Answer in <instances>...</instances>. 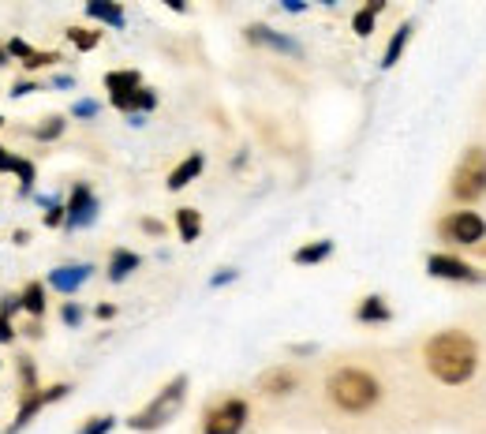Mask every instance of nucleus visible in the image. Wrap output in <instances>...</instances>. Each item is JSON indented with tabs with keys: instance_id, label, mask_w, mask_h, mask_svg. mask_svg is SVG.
Masks as SVG:
<instances>
[{
	"instance_id": "1",
	"label": "nucleus",
	"mask_w": 486,
	"mask_h": 434,
	"mask_svg": "<svg viewBox=\"0 0 486 434\" xmlns=\"http://www.w3.org/2000/svg\"><path fill=\"white\" fill-rule=\"evenodd\" d=\"M423 360H426V371L438 382H445V386H464L479 367V345L468 334H460V329H445V334L426 341Z\"/></svg>"
},
{
	"instance_id": "2",
	"label": "nucleus",
	"mask_w": 486,
	"mask_h": 434,
	"mask_svg": "<svg viewBox=\"0 0 486 434\" xmlns=\"http://www.w3.org/2000/svg\"><path fill=\"white\" fill-rule=\"evenodd\" d=\"M326 390H329V401H334L337 408H344V412H367V408H374L378 397H381L378 378L360 371V367L334 371L329 382H326Z\"/></svg>"
},
{
	"instance_id": "3",
	"label": "nucleus",
	"mask_w": 486,
	"mask_h": 434,
	"mask_svg": "<svg viewBox=\"0 0 486 434\" xmlns=\"http://www.w3.org/2000/svg\"><path fill=\"white\" fill-rule=\"evenodd\" d=\"M184 397H188V374H176L169 386L142 408V412H135L132 420H127V427H132V430H161L184 408Z\"/></svg>"
},
{
	"instance_id": "4",
	"label": "nucleus",
	"mask_w": 486,
	"mask_h": 434,
	"mask_svg": "<svg viewBox=\"0 0 486 434\" xmlns=\"http://www.w3.org/2000/svg\"><path fill=\"white\" fill-rule=\"evenodd\" d=\"M453 195L460 202H475L486 195V150L472 146L464 158H460L456 172H453Z\"/></svg>"
},
{
	"instance_id": "5",
	"label": "nucleus",
	"mask_w": 486,
	"mask_h": 434,
	"mask_svg": "<svg viewBox=\"0 0 486 434\" xmlns=\"http://www.w3.org/2000/svg\"><path fill=\"white\" fill-rule=\"evenodd\" d=\"M247 416H251L247 401L233 397V401L217 404L214 412L206 416V423H202V434H240V430H243V423H247Z\"/></svg>"
},
{
	"instance_id": "6",
	"label": "nucleus",
	"mask_w": 486,
	"mask_h": 434,
	"mask_svg": "<svg viewBox=\"0 0 486 434\" xmlns=\"http://www.w3.org/2000/svg\"><path fill=\"white\" fill-rule=\"evenodd\" d=\"M442 236L453 244H479L486 236V221L475 210H456L442 221Z\"/></svg>"
},
{
	"instance_id": "7",
	"label": "nucleus",
	"mask_w": 486,
	"mask_h": 434,
	"mask_svg": "<svg viewBox=\"0 0 486 434\" xmlns=\"http://www.w3.org/2000/svg\"><path fill=\"white\" fill-rule=\"evenodd\" d=\"M71 386H64V382H57V386H49V390H38V393H23V404H19V412H15V423L8 427V434H19L23 427H27L45 404H53L60 397H68Z\"/></svg>"
},
{
	"instance_id": "8",
	"label": "nucleus",
	"mask_w": 486,
	"mask_h": 434,
	"mask_svg": "<svg viewBox=\"0 0 486 434\" xmlns=\"http://www.w3.org/2000/svg\"><path fill=\"white\" fill-rule=\"evenodd\" d=\"M97 221V199L87 184H75L71 188V199H68V217H64V228H90Z\"/></svg>"
},
{
	"instance_id": "9",
	"label": "nucleus",
	"mask_w": 486,
	"mask_h": 434,
	"mask_svg": "<svg viewBox=\"0 0 486 434\" xmlns=\"http://www.w3.org/2000/svg\"><path fill=\"white\" fill-rule=\"evenodd\" d=\"M426 273L442 277V281H482L479 270H472L464 259H453V254H430L426 259Z\"/></svg>"
},
{
	"instance_id": "10",
	"label": "nucleus",
	"mask_w": 486,
	"mask_h": 434,
	"mask_svg": "<svg viewBox=\"0 0 486 434\" xmlns=\"http://www.w3.org/2000/svg\"><path fill=\"white\" fill-rule=\"evenodd\" d=\"M90 273H94V266H87V263H75V266H57L53 273H49V289H57V292L71 296V292H79V289L87 285Z\"/></svg>"
},
{
	"instance_id": "11",
	"label": "nucleus",
	"mask_w": 486,
	"mask_h": 434,
	"mask_svg": "<svg viewBox=\"0 0 486 434\" xmlns=\"http://www.w3.org/2000/svg\"><path fill=\"white\" fill-rule=\"evenodd\" d=\"M247 42H251V45L277 49V53H285V57H299V53H303L296 38H289V34H277V31L262 27V23H254V27H247Z\"/></svg>"
},
{
	"instance_id": "12",
	"label": "nucleus",
	"mask_w": 486,
	"mask_h": 434,
	"mask_svg": "<svg viewBox=\"0 0 486 434\" xmlns=\"http://www.w3.org/2000/svg\"><path fill=\"white\" fill-rule=\"evenodd\" d=\"M105 90H109V97H127V94L142 90V75H139V71H132V68H124V71H109V75H105Z\"/></svg>"
},
{
	"instance_id": "13",
	"label": "nucleus",
	"mask_w": 486,
	"mask_h": 434,
	"mask_svg": "<svg viewBox=\"0 0 486 434\" xmlns=\"http://www.w3.org/2000/svg\"><path fill=\"white\" fill-rule=\"evenodd\" d=\"M202 165H206V158H202V154H191V158H184L180 165H176V169L169 172V191H184L191 180H198Z\"/></svg>"
},
{
	"instance_id": "14",
	"label": "nucleus",
	"mask_w": 486,
	"mask_h": 434,
	"mask_svg": "<svg viewBox=\"0 0 486 434\" xmlns=\"http://www.w3.org/2000/svg\"><path fill=\"white\" fill-rule=\"evenodd\" d=\"M139 263H142V259H139L135 251L116 247V251L109 254V281H113V285H120V281H127V277L139 270Z\"/></svg>"
},
{
	"instance_id": "15",
	"label": "nucleus",
	"mask_w": 486,
	"mask_h": 434,
	"mask_svg": "<svg viewBox=\"0 0 486 434\" xmlns=\"http://www.w3.org/2000/svg\"><path fill=\"white\" fill-rule=\"evenodd\" d=\"M87 15H90V19H101V23H109L113 31H120L124 23H127L124 8L113 5V0H90V5H87Z\"/></svg>"
},
{
	"instance_id": "16",
	"label": "nucleus",
	"mask_w": 486,
	"mask_h": 434,
	"mask_svg": "<svg viewBox=\"0 0 486 434\" xmlns=\"http://www.w3.org/2000/svg\"><path fill=\"white\" fill-rule=\"evenodd\" d=\"M329 254H334V240H315V244H303L292 259L296 266H315V263H326Z\"/></svg>"
},
{
	"instance_id": "17",
	"label": "nucleus",
	"mask_w": 486,
	"mask_h": 434,
	"mask_svg": "<svg viewBox=\"0 0 486 434\" xmlns=\"http://www.w3.org/2000/svg\"><path fill=\"white\" fill-rule=\"evenodd\" d=\"M412 42V23H400V27L393 31V38H390V45H386V57H381V68H393L397 60H400V53H404V45Z\"/></svg>"
},
{
	"instance_id": "18",
	"label": "nucleus",
	"mask_w": 486,
	"mask_h": 434,
	"mask_svg": "<svg viewBox=\"0 0 486 434\" xmlns=\"http://www.w3.org/2000/svg\"><path fill=\"white\" fill-rule=\"evenodd\" d=\"M259 386H262L266 393H289V390H296V374H292L289 367H277V371H266V374H262Z\"/></svg>"
},
{
	"instance_id": "19",
	"label": "nucleus",
	"mask_w": 486,
	"mask_h": 434,
	"mask_svg": "<svg viewBox=\"0 0 486 434\" xmlns=\"http://www.w3.org/2000/svg\"><path fill=\"white\" fill-rule=\"evenodd\" d=\"M381 8H386L381 0H371L367 8H360V12L352 15V31L360 34V38H371V34H374V19H378V12H381Z\"/></svg>"
},
{
	"instance_id": "20",
	"label": "nucleus",
	"mask_w": 486,
	"mask_h": 434,
	"mask_svg": "<svg viewBox=\"0 0 486 434\" xmlns=\"http://www.w3.org/2000/svg\"><path fill=\"white\" fill-rule=\"evenodd\" d=\"M355 319H360V322H390L386 300H381V296H367L360 308H355Z\"/></svg>"
},
{
	"instance_id": "21",
	"label": "nucleus",
	"mask_w": 486,
	"mask_h": 434,
	"mask_svg": "<svg viewBox=\"0 0 486 434\" xmlns=\"http://www.w3.org/2000/svg\"><path fill=\"white\" fill-rule=\"evenodd\" d=\"M19 300H23V311H27V315H34V319L45 315V289H41V281H31V285L19 292Z\"/></svg>"
},
{
	"instance_id": "22",
	"label": "nucleus",
	"mask_w": 486,
	"mask_h": 434,
	"mask_svg": "<svg viewBox=\"0 0 486 434\" xmlns=\"http://www.w3.org/2000/svg\"><path fill=\"white\" fill-rule=\"evenodd\" d=\"M23 308V300L19 296H5L0 300V345H8L15 337V329H12V315Z\"/></svg>"
},
{
	"instance_id": "23",
	"label": "nucleus",
	"mask_w": 486,
	"mask_h": 434,
	"mask_svg": "<svg viewBox=\"0 0 486 434\" xmlns=\"http://www.w3.org/2000/svg\"><path fill=\"white\" fill-rule=\"evenodd\" d=\"M176 228H180V240H198V233H202V217H198V210H191V207H184V210H176Z\"/></svg>"
},
{
	"instance_id": "24",
	"label": "nucleus",
	"mask_w": 486,
	"mask_h": 434,
	"mask_svg": "<svg viewBox=\"0 0 486 434\" xmlns=\"http://www.w3.org/2000/svg\"><path fill=\"white\" fill-rule=\"evenodd\" d=\"M68 42H71L75 49H83V53H90V49L101 42V31H83V27H71V31H68Z\"/></svg>"
},
{
	"instance_id": "25",
	"label": "nucleus",
	"mask_w": 486,
	"mask_h": 434,
	"mask_svg": "<svg viewBox=\"0 0 486 434\" xmlns=\"http://www.w3.org/2000/svg\"><path fill=\"white\" fill-rule=\"evenodd\" d=\"M38 202L45 207V225H49V228L64 225V217H68V202H57V199H38Z\"/></svg>"
},
{
	"instance_id": "26",
	"label": "nucleus",
	"mask_w": 486,
	"mask_h": 434,
	"mask_svg": "<svg viewBox=\"0 0 486 434\" xmlns=\"http://www.w3.org/2000/svg\"><path fill=\"white\" fill-rule=\"evenodd\" d=\"M64 124H68L64 116H45V124L38 127L34 135H38L41 143H53V139H60V135H64Z\"/></svg>"
},
{
	"instance_id": "27",
	"label": "nucleus",
	"mask_w": 486,
	"mask_h": 434,
	"mask_svg": "<svg viewBox=\"0 0 486 434\" xmlns=\"http://www.w3.org/2000/svg\"><path fill=\"white\" fill-rule=\"evenodd\" d=\"M15 176H19V191L31 195V188H34V165L27 158H15Z\"/></svg>"
},
{
	"instance_id": "28",
	"label": "nucleus",
	"mask_w": 486,
	"mask_h": 434,
	"mask_svg": "<svg viewBox=\"0 0 486 434\" xmlns=\"http://www.w3.org/2000/svg\"><path fill=\"white\" fill-rule=\"evenodd\" d=\"M113 427H116L113 416H94V420H87V423L79 427V434H109Z\"/></svg>"
},
{
	"instance_id": "29",
	"label": "nucleus",
	"mask_w": 486,
	"mask_h": 434,
	"mask_svg": "<svg viewBox=\"0 0 486 434\" xmlns=\"http://www.w3.org/2000/svg\"><path fill=\"white\" fill-rule=\"evenodd\" d=\"M153 109H158V94L142 87V90L135 94V113H153Z\"/></svg>"
},
{
	"instance_id": "30",
	"label": "nucleus",
	"mask_w": 486,
	"mask_h": 434,
	"mask_svg": "<svg viewBox=\"0 0 486 434\" xmlns=\"http://www.w3.org/2000/svg\"><path fill=\"white\" fill-rule=\"evenodd\" d=\"M97 113H101V106H97V101H90V97H83V101H75V106H71V116H79V120H90Z\"/></svg>"
},
{
	"instance_id": "31",
	"label": "nucleus",
	"mask_w": 486,
	"mask_h": 434,
	"mask_svg": "<svg viewBox=\"0 0 486 434\" xmlns=\"http://www.w3.org/2000/svg\"><path fill=\"white\" fill-rule=\"evenodd\" d=\"M57 60H60V53H38V49H34L31 60L23 64V68H27V71H38V68H45V64H57Z\"/></svg>"
},
{
	"instance_id": "32",
	"label": "nucleus",
	"mask_w": 486,
	"mask_h": 434,
	"mask_svg": "<svg viewBox=\"0 0 486 434\" xmlns=\"http://www.w3.org/2000/svg\"><path fill=\"white\" fill-rule=\"evenodd\" d=\"M31 53H34V49H31L27 42H23V38H12V42H8V57H19L23 64H27V60H31Z\"/></svg>"
},
{
	"instance_id": "33",
	"label": "nucleus",
	"mask_w": 486,
	"mask_h": 434,
	"mask_svg": "<svg viewBox=\"0 0 486 434\" xmlns=\"http://www.w3.org/2000/svg\"><path fill=\"white\" fill-rule=\"evenodd\" d=\"M19 371H23V393H38V382H34V364H31V360H23V364H19Z\"/></svg>"
},
{
	"instance_id": "34",
	"label": "nucleus",
	"mask_w": 486,
	"mask_h": 434,
	"mask_svg": "<svg viewBox=\"0 0 486 434\" xmlns=\"http://www.w3.org/2000/svg\"><path fill=\"white\" fill-rule=\"evenodd\" d=\"M60 319H64L68 326H79V322H83V308H79V303H64V311H60Z\"/></svg>"
},
{
	"instance_id": "35",
	"label": "nucleus",
	"mask_w": 486,
	"mask_h": 434,
	"mask_svg": "<svg viewBox=\"0 0 486 434\" xmlns=\"http://www.w3.org/2000/svg\"><path fill=\"white\" fill-rule=\"evenodd\" d=\"M0 172H15V154L0 146Z\"/></svg>"
},
{
	"instance_id": "36",
	"label": "nucleus",
	"mask_w": 486,
	"mask_h": 434,
	"mask_svg": "<svg viewBox=\"0 0 486 434\" xmlns=\"http://www.w3.org/2000/svg\"><path fill=\"white\" fill-rule=\"evenodd\" d=\"M31 90H41V87H38V83H31V79H23V83H15V87H12V97H27Z\"/></svg>"
},
{
	"instance_id": "37",
	"label": "nucleus",
	"mask_w": 486,
	"mask_h": 434,
	"mask_svg": "<svg viewBox=\"0 0 486 434\" xmlns=\"http://www.w3.org/2000/svg\"><path fill=\"white\" fill-rule=\"evenodd\" d=\"M142 233H150V236H161V233H165V225H161V221H153V217H146V221H142Z\"/></svg>"
},
{
	"instance_id": "38",
	"label": "nucleus",
	"mask_w": 486,
	"mask_h": 434,
	"mask_svg": "<svg viewBox=\"0 0 486 434\" xmlns=\"http://www.w3.org/2000/svg\"><path fill=\"white\" fill-rule=\"evenodd\" d=\"M228 281H236V270H225V273H214V281H210V285H214V289H221V285H228Z\"/></svg>"
},
{
	"instance_id": "39",
	"label": "nucleus",
	"mask_w": 486,
	"mask_h": 434,
	"mask_svg": "<svg viewBox=\"0 0 486 434\" xmlns=\"http://www.w3.org/2000/svg\"><path fill=\"white\" fill-rule=\"evenodd\" d=\"M113 315H116L113 303H97V319H113Z\"/></svg>"
},
{
	"instance_id": "40",
	"label": "nucleus",
	"mask_w": 486,
	"mask_h": 434,
	"mask_svg": "<svg viewBox=\"0 0 486 434\" xmlns=\"http://www.w3.org/2000/svg\"><path fill=\"white\" fill-rule=\"evenodd\" d=\"M53 87H60V90H68V87H75V79H71V75H57V79H53Z\"/></svg>"
},
{
	"instance_id": "41",
	"label": "nucleus",
	"mask_w": 486,
	"mask_h": 434,
	"mask_svg": "<svg viewBox=\"0 0 486 434\" xmlns=\"http://www.w3.org/2000/svg\"><path fill=\"white\" fill-rule=\"evenodd\" d=\"M8 60H12V57H8V45H0V68H5Z\"/></svg>"
},
{
	"instance_id": "42",
	"label": "nucleus",
	"mask_w": 486,
	"mask_h": 434,
	"mask_svg": "<svg viewBox=\"0 0 486 434\" xmlns=\"http://www.w3.org/2000/svg\"><path fill=\"white\" fill-rule=\"evenodd\" d=\"M0 127H5V116H0Z\"/></svg>"
},
{
	"instance_id": "43",
	"label": "nucleus",
	"mask_w": 486,
	"mask_h": 434,
	"mask_svg": "<svg viewBox=\"0 0 486 434\" xmlns=\"http://www.w3.org/2000/svg\"><path fill=\"white\" fill-rule=\"evenodd\" d=\"M482 254H486V247H482Z\"/></svg>"
}]
</instances>
